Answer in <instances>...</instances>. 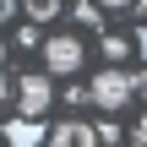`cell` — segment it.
Returning <instances> with one entry per match:
<instances>
[{
  "label": "cell",
  "instance_id": "cell-1",
  "mask_svg": "<svg viewBox=\"0 0 147 147\" xmlns=\"http://www.w3.org/2000/svg\"><path fill=\"white\" fill-rule=\"evenodd\" d=\"M87 98H93L104 115H120V109L136 98V76H125V71H98L93 87H87Z\"/></svg>",
  "mask_w": 147,
  "mask_h": 147
},
{
  "label": "cell",
  "instance_id": "cell-2",
  "mask_svg": "<svg viewBox=\"0 0 147 147\" xmlns=\"http://www.w3.org/2000/svg\"><path fill=\"white\" fill-rule=\"evenodd\" d=\"M49 98H55L49 76H44V71H27V76H22V87H16V104H22V120H38V115H49Z\"/></svg>",
  "mask_w": 147,
  "mask_h": 147
},
{
  "label": "cell",
  "instance_id": "cell-3",
  "mask_svg": "<svg viewBox=\"0 0 147 147\" xmlns=\"http://www.w3.org/2000/svg\"><path fill=\"white\" fill-rule=\"evenodd\" d=\"M44 65H49L55 76H71V71H82V38H71V33L49 38V44H44Z\"/></svg>",
  "mask_w": 147,
  "mask_h": 147
},
{
  "label": "cell",
  "instance_id": "cell-4",
  "mask_svg": "<svg viewBox=\"0 0 147 147\" xmlns=\"http://www.w3.org/2000/svg\"><path fill=\"white\" fill-rule=\"evenodd\" d=\"M49 147H98V131L87 120H60L49 131Z\"/></svg>",
  "mask_w": 147,
  "mask_h": 147
},
{
  "label": "cell",
  "instance_id": "cell-5",
  "mask_svg": "<svg viewBox=\"0 0 147 147\" xmlns=\"http://www.w3.org/2000/svg\"><path fill=\"white\" fill-rule=\"evenodd\" d=\"M38 142V120H16L11 125V147H33Z\"/></svg>",
  "mask_w": 147,
  "mask_h": 147
},
{
  "label": "cell",
  "instance_id": "cell-6",
  "mask_svg": "<svg viewBox=\"0 0 147 147\" xmlns=\"http://www.w3.org/2000/svg\"><path fill=\"white\" fill-rule=\"evenodd\" d=\"M60 5L65 0H27V16L33 22H49V16H60Z\"/></svg>",
  "mask_w": 147,
  "mask_h": 147
},
{
  "label": "cell",
  "instance_id": "cell-7",
  "mask_svg": "<svg viewBox=\"0 0 147 147\" xmlns=\"http://www.w3.org/2000/svg\"><path fill=\"white\" fill-rule=\"evenodd\" d=\"M76 22H87V27H93V22H98V0H82V5H76Z\"/></svg>",
  "mask_w": 147,
  "mask_h": 147
},
{
  "label": "cell",
  "instance_id": "cell-8",
  "mask_svg": "<svg viewBox=\"0 0 147 147\" xmlns=\"http://www.w3.org/2000/svg\"><path fill=\"white\" fill-rule=\"evenodd\" d=\"M104 55L109 60H125V38H104Z\"/></svg>",
  "mask_w": 147,
  "mask_h": 147
},
{
  "label": "cell",
  "instance_id": "cell-9",
  "mask_svg": "<svg viewBox=\"0 0 147 147\" xmlns=\"http://www.w3.org/2000/svg\"><path fill=\"white\" fill-rule=\"evenodd\" d=\"M104 11H125V5H136V0H98Z\"/></svg>",
  "mask_w": 147,
  "mask_h": 147
},
{
  "label": "cell",
  "instance_id": "cell-10",
  "mask_svg": "<svg viewBox=\"0 0 147 147\" xmlns=\"http://www.w3.org/2000/svg\"><path fill=\"white\" fill-rule=\"evenodd\" d=\"M136 147H147V115L136 120Z\"/></svg>",
  "mask_w": 147,
  "mask_h": 147
},
{
  "label": "cell",
  "instance_id": "cell-11",
  "mask_svg": "<svg viewBox=\"0 0 147 147\" xmlns=\"http://www.w3.org/2000/svg\"><path fill=\"white\" fill-rule=\"evenodd\" d=\"M5 98H11V87H5V71H0V109H5Z\"/></svg>",
  "mask_w": 147,
  "mask_h": 147
},
{
  "label": "cell",
  "instance_id": "cell-12",
  "mask_svg": "<svg viewBox=\"0 0 147 147\" xmlns=\"http://www.w3.org/2000/svg\"><path fill=\"white\" fill-rule=\"evenodd\" d=\"M136 93H142V98H147V71H136Z\"/></svg>",
  "mask_w": 147,
  "mask_h": 147
},
{
  "label": "cell",
  "instance_id": "cell-13",
  "mask_svg": "<svg viewBox=\"0 0 147 147\" xmlns=\"http://www.w3.org/2000/svg\"><path fill=\"white\" fill-rule=\"evenodd\" d=\"M136 49H142V60H147V27H142V33H136Z\"/></svg>",
  "mask_w": 147,
  "mask_h": 147
},
{
  "label": "cell",
  "instance_id": "cell-14",
  "mask_svg": "<svg viewBox=\"0 0 147 147\" xmlns=\"http://www.w3.org/2000/svg\"><path fill=\"white\" fill-rule=\"evenodd\" d=\"M0 55H5V44H0Z\"/></svg>",
  "mask_w": 147,
  "mask_h": 147
},
{
  "label": "cell",
  "instance_id": "cell-15",
  "mask_svg": "<svg viewBox=\"0 0 147 147\" xmlns=\"http://www.w3.org/2000/svg\"><path fill=\"white\" fill-rule=\"evenodd\" d=\"M0 5H5V0H0Z\"/></svg>",
  "mask_w": 147,
  "mask_h": 147
}]
</instances>
